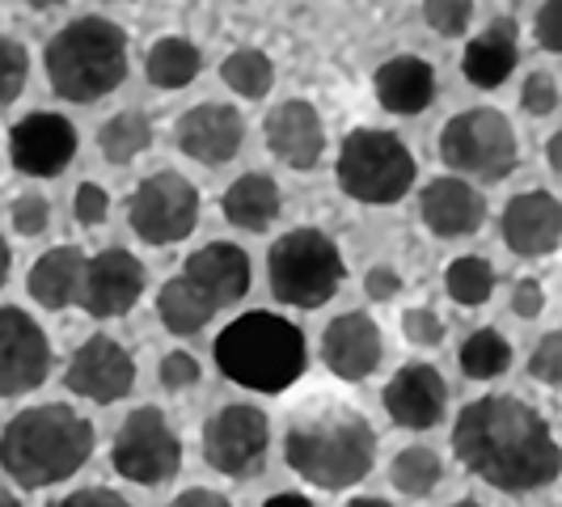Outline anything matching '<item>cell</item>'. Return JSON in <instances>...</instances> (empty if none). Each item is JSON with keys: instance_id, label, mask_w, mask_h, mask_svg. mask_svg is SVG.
Wrapping results in <instances>:
<instances>
[{"instance_id": "1", "label": "cell", "mask_w": 562, "mask_h": 507, "mask_svg": "<svg viewBox=\"0 0 562 507\" xmlns=\"http://www.w3.org/2000/svg\"><path fill=\"white\" fill-rule=\"evenodd\" d=\"M452 452L474 478L504 495H529L562 474V449L546 415L507 394L461 406L452 422Z\"/></svg>"}, {"instance_id": "2", "label": "cell", "mask_w": 562, "mask_h": 507, "mask_svg": "<svg viewBox=\"0 0 562 507\" xmlns=\"http://www.w3.org/2000/svg\"><path fill=\"white\" fill-rule=\"evenodd\" d=\"M283 461L310 486L347 491V486H356L372 474L376 431L356 406L335 402V397H313L288 422Z\"/></svg>"}, {"instance_id": "3", "label": "cell", "mask_w": 562, "mask_h": 507, "mask_svg": "<svg viewBox=\"0 0 562 507\" xmlns=\"http://www.w3.org/2000/svg\"><path fill=\"white\" fill-rule=\"evenodd\" d=\"M98 431L64 402L26 406L0 431V470L22 491H43L81 474L93 457Z\"/></svg>"}, {"instance_id": "4", "label": "cell", "mask_w": 562, "mask_h": 507, "mask_svg": "<svg viewBox=\"0 0 562 507\" xmlns=\"http://www.w3.org/2000/svg\"><path fill=\"white\" fill-rule=\"evenodd\" d=\"M216 368L225 372L233 385L254 390V394H283L292 390L305 364H310V347L301 326H292L280 313H241L237 322H228L216 335Z\"/></svg>"}, {"instance_id": "5", "label": "cell", "mask_w": 562, "mask_h": 507, "mask_svg": "<svg viewBox=\"0 0 562 507\" xmlns=\"http://www.w3.org/2000/svg\"><path fill=\"white\" fill-rule=\"evenodd\" d=\"M43 68L64 102H102L127 81V34L111 18H77L47 38Z\"/></svg>"}, {"instance_id": "6", "label": "cell", "mask_w": 562, "mask_h": 507, "mask_svg": "<svg viewBox=\"0 0 562 507\" xmlns=\"http://www.w3.org/2000/svg\"><path fill=\"white\" fill-rule=\"evenodd\" d=\"M347 280L338 246L317 228H292L267 254V283L280 305L322 309Z\"/></svg>"}, {"instance_id": "7", "label": "cell", "mask_w": 562, "mask_h": 507, "mask_svg": "<svg viewBox=\"0 0 562 507\" xmlns=\"http://www.w3.org/2000/svg\"><path fill=\"white\" fill-rule=\"evenodd\" d=\"M415 173L411 148L385 127H356L338 148V187L372 207L397 203L415 187Z\"/></svg>"}, {"instance_id": "8", "label": "cell", "mask_w": 562, "mask_h": 507, "mask_svg": "<svg viewBox=\"0 0 562 507\" xmlns=\"http://www.w3.org/2000/svg\"><path fill=\"white\" fill-rule=\"evenodd\" d=\"M440 157L445 166L482 182H499L507 178L520 153H516V132L507 123V114H499L495 106H470V111L452 114L440 132Z\"/></svg>"}, {"instance_id": "9", "label": "cell", "mask_w": 562, "mask_h": 507, "mask_svg": "<svg viewBox=\"0 0 562 507\" xmlns=\"http://www.w3.org/2000/svg\"><path fill=\"white\" fill-rule=\"evenodd\" d=\"M111 465L119 478L136 486H161L178 478L182 470V440L169 427L166 410L157 406H136L127 419L119 422L111 440Z\"/></svg>"}, {"instance_id": "10", "label": "cell", "mask_w": 562, "mask_h": 507, "mask_svg": "<svg viewBox=\"0 0 562 507\" xmlns=\"http://www.w3.org/2000/svg\"><path fill=\"white\" fill-rule=\"evenodd\" d=\"M127 225L148 246H173L187 241L199 225V191L173 169L148 173L127 199Z\"/></svg>"}, {"instance_id": "11", "label": "cell", "mask_w": 562, "mask_h": 507, "mask_svg": "<svg viewBox=\"0 0 562 507\" xmlns=\"http://www.w3.org/2000/svg\"><path fill=\"white\" fill-rule=\"evenodd\" d=\"M267 444H271V419L250 402L221 406L212 419L203 422V461L225 478L262 474Z\"/></svg>"}, {"instance_id": "12", "label": "cell", "mask_w": 562, "mask_h": 507, "mask_svg": "<svg viewBox=\"0 0 562 507\" xmlns=\"http://www.w3.org/2000/svg\"><path fill=\"white\" fill-rule=\"evenodd\" d=\"M64 390H72L85 402H98V406H114V402H123L136 390V360L119 338L89 335L68 356Z\"/></svg>"}, {"instance_id": "13", "label": "cell", "mask_w": 562, "mask_h": 507, "mask_svg": "<svg viewBox=\"0 0 562 507\" xmlns=\"http://www.w3.org/2000/svg\"><path fill=\"white\" fill-rule=\"evenodd\" d=\"M52 376L47 330L26 309L0 305V397H22Z\"/></svg>"}, {"instance_id": "14", "label": "cell", "mask_w": 562, "mask_h": 507, "mask_svg": "<svg viewBox=\"0 0 562 507\" xmlns=\"http://www.w3.org/2000/svg\"><path fill=\"white\" fill-rule=\"evenodd\" d=\"M144 296V262L136 254L119 250H98L93 258H85V280H81V305L89 317L98 322H111V317H123L140 305Z\"/></svg>"}, {"instance_id": "15", "label": "cell", "mask_w": 562, "mask_h": 507, "mask_svg": "<svg viewBox=\"0 0 562 507\" xmlns=\"http://www.w3.org/2000/svg\"><path fill=\"white\" fill-rule=\"evenodd\" d=\"M77 157V127L52 111H34L9 127V161L26 178H59Z\"/></svg>"}, {"instance_id": "16", "label": "cell", "mask_w": 562, "mask_h": 507, "mask_svg": "<svg viewBox=\"0 0 562 507\" xmlns=\"http://www.w3.org/2000/svg\"><path fill=\"white\" fill-rule=\"evenodd\" d=\"M173 140L191 161L216 169L241 153L246 119H241L237 106H225V102H199L173 123Z\"/></svg>"}, {"instance_id": "17", "label": "cell", "mask_w": 562, "mask_h": 507, "mask_svg": "<svg viewBox=\"0 0 562 507\" xmlns=\"http://www.w3.org/2000/svg\"><path fill=\"white\" fill-rule=\"evenodd\" d=\"M385 415L406 427V431H431L449 410V385L440 376V368L431 364H406L394 372V381L385 385Z\"/></svg>"}, {"instance_id": "18", "label": "cell", "mask_w": 562, "mask_h": 507, "mask_svg": "<svg viewBox=\"0 0 562 507\" xmlns=\"http://www.w3.org/2000/svg\"><path fill=\"white\" fill-rule=\"evenodd\" d=\"M381 356H385L381 326L360 309L338 313L322 335V360L338 381H368L381 364Z\"/></svg>"}, {"instance_id": "19", "label": "cell", "mask_w": 562, "mask_h": 507, "mask_svg": "<svg viewBox=\"0 0 562 507\" xmlns=\"http://www.w3.org/2000/svg\"><path fill=\"white\" fill-rule=\"evenodd\" d=\"M504 241L520 258H546L562 241V199L550 191H520L504 207Z\"/></svg>"}, {"instance_id": "20", "label": "cell", "mask_w": 562, "mask_h": 507, "mask_svg": "<svg viewBox=\"0 0 562 507\" xmlns=\"http://www.w3.org/2000/svg\"><path fill=\"white\" fill-rule=\"evenodd\" d=\"M182 275L203 292V301L212 309L221 313L250 292V254L233 241H207L182 262Z\"/></svg>"}, {"instance_id": "21", "label": "cell", "mask_w": 562, "mask_h": 507, "mask_svg": "<svg viewBox=\"0 0 562 507\" xmlns=\"http://www.w3.org/2000/svg\"><path fill=\"white\" fill-rule=\"evenodd\" d=\"M419 216L436 237H470V233H479L482 221H486V199H482L479 187H470L465 178L445 173V178H431V182L423 187Z\"/></svg>"}, {"instance_id": "22", "label": "cell", "mask_w": 562, "mask_h": 507, "mask_svg": "<svg viewBox=\"0 0 562 507\" xmlns=\"http://www.w3.org/2000/svg\"><path fill=\"white\" fill-rule=\"evenodd\" d=\"M267 148L292 169H313L326 153V127L305 98H288L267 114Z\"/></svg>"}, {"instance_id": "23", "label": "cell", "mask_w": 562, "mask_h": 507, "mask_svg": "<svg viewBox=\"0 0 562 507\" xmlns=\"http://www.w3.org/2000/svg\"><path fill=\"white\" fill-rule=\"evenodd\" d=\"M85 280V250L81 246H56V250L38 254L26 275V292L34 305L43 309H72L81 296Z\"/></svg>"}, {"instance_id": "24", "label": "cell", "mask_w": 562, "mask_h": 507, "mask_svg": "<svg viewBox=\"0 0 562 507\" xmlns=\"http://www.w3.org/2000/svg\"><path fill=\"white\" fill-rule=\"evenodd\" d=\"M376 102L390 114H423L436 102V68L419 56H394L376 68Z\"/></svg>"}, {"instance_id": "25", "label": "cell", "mask_w": 562, "mask_h": 507, "mask_svg": "<svg viewBox=\"0 0 562 507\" xmlns=\"http://www.w3.org/2000/svg\"><path fill=\"white\" fill-rule=\"evenodd\" d=\"M516 59H520L516 22H512V18H495L482 34H474V38L465 43L461 72H465V81L479 84V89H499V84L516 72Z\"/></svg>"}, {"instance_id": "26", "label": "cell", "mask_w": 562, "mask_h": 507, "mask_svg": "<svg viewBox=\"0 0 562 507\" xmlns=\"http://www.w3.org/2000/svg\"><path fill=\"white\" fill-rule=\"evenodd\" d=\"M221 212H225L228 225L246 228V233L271 228L276 216H280V187H276V178L258 173V169L241 173L225 191V199H221Z\"/></svg>"}, {"instance_id": "27", "label": "cell", "mask_w": 562, "mask_h": 507, "mask_svg": "<svg viewBox=\"0 0 562 507\" xmlns=\"http://www.w3.org/2000/svg\"><path fill=\"white\" fill-rule=\"evenodd\" d=\"M157 317H161V326H166L169 335L187 338V335H199L216 317V309L203 301V292L187 275H173L157 292Z\"/></svg>"}, {"instance_id": "28", "label": "cell", "mask_w": 562, "mask_h": 507, "mask_svg": "<svg viewBox=\"0 0 562 507\" xmlns=\"http://www.w3.org/2000/svg\"><path fill=\"white\" fill-rule=\"evenodd\" d=\"M203 68V52H199L191 38H178V34H166L148 47L144 56V77L157 89H182L191 84Z\"/></svg>"}, {"instance_id": "29", "label": "cell", "mask_w": 562, "mask_h": 507, "mask_svg": "<svg viewBox=\"0 0 562 507\" xmlns=\"http://www.w3.org/2000/svg\"><path fill=\"white\" fill-rule=\"evenodd\" d=\"M153 144V119L144 111H119L98 127V153L111 166H132Z\"/></svg>"}, {"instance_id": "30", "label": "cell", "mask_w": 562, "mask_h": 507, "mask_svg": "<svg viewBox=\"0 0 562 507\" xmlns=\"http://www.w3.org/2000/svg\"><path fill=\"white\" fill-rule=\"evenodd\" d=\"M461 372L470 376V381H495V376H504L507 368H512V342H507L499 330H491V326H482L474 335L461 342Z\"/></svg>"}, {"instance_id": "31", "label": "cell", "mask_w": 562, "mask_h": 507, "mask_svg": "<svg viewBox=\"0 0 562 507\" xmlns=\"http://www.w3.org/2000/svg\"><path fill=\"white\" fill-rule=\"evenodd\" d=\"M440 478H445V461L427 449V444H411V449H402L394 457V470H390L394 491H402L406 499H423V495H431V491L440 486Z\"/></svg>"}, {"instance_id": "32", "label": "cell", "mask_w": 562, "mask_h": 507, "mask_svg": "<svg viewBox=\"0 0 562 507\" xmlns=\"http://www.w3.org/2000/svg\"><path fill=\"white\" fill-rule=\"evenodd\" d=\"M445 288H449V296L457 305L479 309V305L491 301V292H495V267L486 258H479V254L452 258L449 271H445Z\"/></svg>"}, {"instance_id": "33", "label": "cell", "mask_w": 562, "mask_h": 507, "mask_svg": "<svg viewBox=\"0 0 562 507\" xmlns=\"http://www.w3.org/2000/svg\"><path fill=\"white\" fill-rule=\"evenodd\" d=\"M221 81L237 93V98H267L271 93V84H276V64L262 56V52H254V47H241V52H233V56L221 64Z\"/></svg>"}, {"instance_id": "34", "label": "cell", "mask_w": 562, "mask_h": 507, "mask_svg": "<svg viewBox=\"0 0 562 507\" xmlns=\"http://www.w3.org/2000/svg\"><path fill=\"white\" fill-rule=\"evenodd\" d=\"M26 81H30V56H26V47H22L18 38L0 34V111H4L9 102H18V98H22Z\"/></svg>"}, {"instance_id": "35", "label": "cell", "mask_w": 562, "mask_h": 507, "mask_svg": "<svg viewBox=\"0 0 562 507\" xmlns=\"http://www.w3.org/2000/svg\"><path fill=\"white\" fill-rule=\"evenodd\" d=\"M9 225L22 237H43L47 225H52V199L38 195V191H26L9 203Z\"/></svg>"}, {"instance_id": "36", "label": "cell", "mask_w": 562, "mask_h": 507, "mask_svg": "<svg viewBox=\"0 0 562 507\" xmlns=\"http://www.w3.org/2000/svg\"><path fill=\"white\" fill-rule=\"evenodd\" d=\"M423 18L436 34L457 38V34H465L470 18H474V0H423Z\"/></svg>"}, {"instance_id": "37", "label": "cell", "mask_w": 562, "mask_h": 507, "mask_svg": "<svg viewBox=\"0 0 562 507\" xmlns=\"http://www.w3.org/2000/svg\"><path fill=\"white\" fill-rule=\"evenodd\" d=\"M529 376L541 381V385H562V330L541 335V342L529 356Z\"/></svg>"}, {"instance_id": "38", "label": "cell", "mask_w": 562, "mask_h": 507, "mask_svg": "<svg viewBox=\"0 0 562 507\" xmlns=\"http://www.w3.org/2000/svg\"><path fill=\"white\" fill-rule=\"evenodd\" d=\"M520 111L525 114H554L559 111V84L550 72H529L525 84H520Z\"/></svg>"}, {"instance_id": "39", "label": "cell", "mask_w": 562, "mask_h": 507, "mask_svg": "<svg viewBox=\"0 0 562 507\" xmlns=\"http://www.w3.org/2000/svg\"><path fill=\"white\" fill-rule=\"evenodd\" d=\"M402 335L411 338L415 347H440L445 342V317L436 309H427V305L406 309L402 313Z\"/></svg>"}, {"instance_id": "40", "label": "cell", "mask_w": 562, "mask_h": 507, "mask_svg": "<svg viewBox=\"0 0 562 507\" xmlns=\"http://www.w3.org/2000/svg\"><path fill=\"white\" fill-rule=\"evenodd\" d=\"M72 216H77L85 228L102 225V221L111 216V195H106V187H98V182H81V187H77V195H72Z\"/></svg>"}, {"instance_id": "41", "label": "cell", "mask_w": 562, "mask_h": 507, "mask_svg": "<svg viewBox=\"0 0 562 507\" xmlns=\"http://www.w3.org/2000/svg\"><path fill=\"white\" fill-rule=\"evenodd\" d=\"M157 376H161V385H166L169 394H182V390H191L199 381V360L191 351H169Z\"/></svg>"}, {"instance_id": "42", "label": "cell", "mask_w": 562, "mask_h": 507, "mask_svg": "<svg viewBox=\"0 0 562 507\" xmlns=\"http://www.w3.org/2000/svg\"><path fill=\"white\" fill-rule=\"evenodd\" d=\"M533 38L541 43V47H546V52L562 56V0H546V4L537 9Z\"/></svg>"}, {"instance_id": "43", "label": "cell", "mask_w": 562, "mask_h": 507, "mask_svg": "<svg viewBox=\"0 0 562 507\" xmlns=\"http://www.w3.org/2000/svg\"><path fill=\"white\" fill-rule=\"evenodd\" d=\"M47 507H136V504L123 499L111 486H81V491H68V495L52 499Z\"/></svg>"}, {"instance_id": "44", "label": "cell", "mask_w": 562, "mask_h": 507, "mask_svg": "<svg viewBox=\"0 0 562 507\" xmlns=\"http://www.w3.org/2000/svg\"><path fill=\"white\" fill-rule=\"evenodd\" d=\"M364 292H368V301H394L397 292H402V275H397L394 267H368V275H364Z\"/></svg>"}, {"instance_id": "45", "label": "cell", "mask_w": 562, "mask_h": 507, "mask_svg": "<svg viewBox=\"0 0 562 507\" xmlns=\"http://www.w3.org/2000/svg\"><path fill=\"white\" fill-rule=\"evenodd\" d=\"M546 309V292L537 280H516L512 283V313L516 317H537Z\"/></svg>"}, {"instance_id": "46", "label": "cell", "mask_w": 562, "mask_h": 507, "mask_svg": "<svg viewBox=\"0 0 562 507\" xmlns=\"http://www.w3.org/2000/svg\"><path fill=\"white\" fill-rule=\"evenodd\" d=\"M169 507H233L221 495V491H207V486H191V491H182V495H173Z\"/></svg>"}, {"instance_id": "47", "label": "cell", "mask_w": 562, "mask_h": 507, "mask_svg": "<svg viewBox=\"0 0 562 507\" xmlns=\"http://www.w3.org/2000/svg\"><path fill=\"white\" fill-rule=\"evenodd\" d=\"M546 161H550V169H554V173H562V132H554V136H550V144H546Z\"/></svg>"}, {"instance_id": "48", "label": "cell", "mask_w": 562, "mask_h": 507, "mask_svg": "<svg viewBox=\"0 0 562 507\" xmlns=\"http://www.w3.org/2000/svg\"><path fill=\"white\" fill-rule=\"evenodd\" d=\"M9 271H13V250H9V241H4V233H0V288L9 283Z\"/></svg>"}, {"instance_id": "49", "label": "cell", "mask_w": 562, "mask_h": 507, "mask_svg": "<svg viewBox=\"0 0 562 507\" xmlns=\"http://www.w3.org/2000/svg\"><path fill=\"white\" fill-rule=\"evenodd\" d=\"M262 507H313L305 495H276V499H267Z\"/></svg>"}, {"instance_id": "50", "label": "cell", "mask_w": 562, "mask_h": 507, "mask_svg": "<svg viewBox=\"0 0 562 507\" xmlns=\"http://www.w3.org/2000/svg\"><path fill=\"white\" fill-rule=\"evenodd\" d=\"M342 507H394L390 499H372V495H360V499H347Z\"/></svg>"}, {"instance_id": "51", "label": "cell", "mask_w": 562, "mask_h": 507, "mask_svg": "<svg viewBox=\"0 0 562 507\" xmlns=\"http://www.w3.org/2000/svg\"><path fill=\"white\" fill-rule=\"evenodd\" d=\"M0 507H22V504H18V495H13L9 486H0Z\"/></svg>"}, {"instance_id": "52", "label": "cell", "mask_w": 562, "mask_h": 507, "mask_svg": "<svg viewBox=\"0 0 562 507\" xmlns=\"http://www.w3.org/2000/svg\"><path fill=\"white\" fill-rule=\"evenodd\" d=\"M30 9H59V4H64V0H26Z\"/></svg>"}, {"instance_id": "53", "label": "cell", "mask_w": 562, "mask_h": 507, "mask_svg": "<svg viewBox=\"0 0 562 507\" xmlns=\"http://www.w3.org/2000/svg\"><path fill=\"white\" fill-rule=\"evenodd\" d=\"M449 507H482V504H474V499H461V504H449Z\"/></svg>"}]
</instances>
